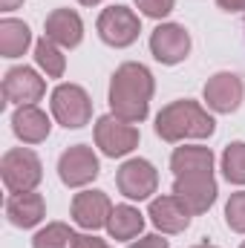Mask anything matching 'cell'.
<instances>
[{
  "label": "cell",
  "mask_w": 245,
  "mask_h": 248,
  "mask_svg": "<svg viewBox=\"0 0 245 248\" xmlns=\"http://www.w3.org/2000/svg\"><path fill=\"white\" fill-rule=\"evenodd\" d=\"M153 98V75L144 63L127 61L113 72L110 81V110L116 119L127 124H138L147 119Z\"/></svg>",
  "instance_id": "obj_1"
},
{
  "label": "cell",
  "mask_w": 245,
  "mask_h": 248,
  "mask_svg": "<svg viewBox=\"0 0 245 248\" xmlns=\"http://www.w3.org/2000/svg\"><path fill=\"white\" fill-rule=\"evenodd\" d=\"M216 130L214 116H208V110H202L196 101L184 98L173 101L168 107H162V113L156 116V136L162 141H182V139H208Z\"/></svg>",
  "instance_id": "obj_2"
},
{
  "label": "cell",
  "mask_w": 245,
  "mask_h": 248,
  "mask_svg": "<svg viewBox=\"0 0 245 248\" xmlns=\"http://www.w3.org/2000/svg\"><path fill=\"white\" fill-rule=\"evenodd\" d=\"M0 173H3V185L12 193H26L35 190L38 182L44 179V168L41 159L29 150V147H15L3 156L0 162Z\"/></svg>",
  "instance_id": "obj_3"
},
{
  "label": "cell",
  "mask_w": 245,
  "mask_h": 248,
  "mask_svg": "<svg viewBox=\"0 0 245 248\" xmlns=\"http://www.w3.org/2000/svg\"><path fill=\"white\" fill-rule=\"evenodd\" d=\"M52 116L66 130H78L92 119V101L78 84H61L52 93Z\"/></svg>",
  "instance_id": "obj_4"
},
{
  "label": "cell",
  "mask_w": 245,
  "mask_h": 248,
  "mask_svg": "<svg viewBox=\"0 0 245 248\" xmlns=\"http://www.w3.org/2000/svg\"><path fill=\"white\" fill-rule=\"evenodd\" d=\"M95 144L101 147L104 156L119 159V156H127V153H133L138 147V130L133 124L116 119L113 113L101 116L95 122Z\"/></svg>",
  "instance_id": "obj_5"
},
{
  "label": "cell",
  "mask_w": 245,
  "mask_h": 248,
  "mask_svg": "<svg viewBox=\"0 0 245 248\" xmlns=\"http://www.w3.org/2000/svg\"><path fill=\"white\" fill-rule=\"evenodd\" d=\"M173 193L184 202L190 214H205L216 202V179L214 170H196V173H182L173 179Z\"/></svg>",
  "instance_id": "obj_6"
},
{
  "label": "cell",
  "mask_w": 245,
  "mask_h": 248,
  "mask_svg": "<svg viewBox=\"0 0 245 248\" xmlns=\"http://www.w3.org/2000/svg\"><path fill=\"white\" fill-rule=\"evenodd\" d=\"M141 32V23H138V15L127 6H110L101 12L98 17V35L104 44L116 46V49H124L130 46Z\"/></svg>",
  "instance_id": "obj_7"
},
{
  "label": "cell",
  "mask_w": 245,
  "mask_h": 248,
  "mask_svg": "<svg viewBox=\"0 0 245 248\" xmlns=\"http://www.w3.org/2000/svg\"><path fill=\"white\" fill-rule=\"evenodd\" d=\"M58 176L66 187H84L98 176V159L92 153V147L87 144H75L69 150H63L58 159Z\"/></svg>",
  "instance_id": "obj_8"
},
{
  "label": "cell",
  "mask_w": 245,
  "mask_h": 248,
  "mask_svg": "<svg viewBox=\"0 0 245 248\" xmlns=\"http://www.w3.org/2000/svg\"><path fill=\"white\" fill-rule=\"evenodd\" d=\"M116 185L127 199H150V193H156L159 185V173L147 159H130L124 162L116 173Z\"/></svg>",
  "instance_id": "obj_9"
},
{
  "label": "cell",
  "mask_w": 245,
  "mask_h": 248,
  "mask_svg": "<svg viewBox=\"0 0 245 248\" xmlns=\"http://www.w3.org/2000/svg\"><path fill=\"white\" fill-rule=\"evenodd\" d=\"M150 52H153V58L159 63H168V66L184 61L187 52H190V35H187V29L179 26V23H162V26H156L153 35H150Z\"/></svg>",
  "instance_id": "obj_10"
},
{
  "label": "cell",
  "mask_w": 245,
  "mask_h": 248,
  "mask_svg": "<svg viewBox=\"0 0 245 248\" xmlns=\"http://www.w3.org/2000/svg\"><path fill=\"white\" fill-rule=\"evenodd\" d=\"M202 95H205V101L214 113H234L243 104L245 95L243 78L237 72H216L214 78H208Z\"/></svg>",
  "instance_id": "obj_11"
},
{
  "label": "cell",
  "mask_w": 245,
  "mask_h": 248,
  "mask_svg": "<svg viewBox=\"0 0 245 248\" xmlns=\"http://www.w3.org/2000/svg\"><path fill=\"white\" fill-rule=\"evenodd\" d=\"M44 93H46L44 78H41L35 69H29V66H15V69H9L6 78H3V95H6V101H12V104H17V107L41 101Z\"/></svg>",
  "instance_id": "obj_12"
},
{
  "label": "cell",
  "mask_w": 245,
  "mask_h": 248,
  "mask_svg": "<svg viewBox=\"0 0 245 248\" xmlns=\"http://www.w3.org/2000/svg\"><path fill=\"white\" fill-rule=\"evenodd\" d=\"M110 214H113L110 196L101 190H84V193H75L72 199V219L87 231L104 228L110 222Z\"/></svg>",
  "instance_id": "obj_13"
},
{
  "label": "cell",
  "mask_w": 245,
  "mask_h": 248,
  "mask_svg": "<svg viewBox=\"0 0 245 248\" xmlns=\"http://www.w3.org/2000/svg\"><path fill=\"white\" fill-rule=\"evenodd\" d=\"M190 211L184 208V202L170 193V196H159L150 202V219L162 234H182L184 228L190 225Z\"/></svg>",
  "instance_id": "obj_14"
},
{
  "label": "cell",
  "mask_w": 245,
  "mask_h": 248,
  "mask_svg": "<svg viewBox=\"0 0 245 248\" xmlns=\"http://www.w3.org/2000/svg\"><path fill=\"white\" fill-rule=\"evenodd\" d=\"M44 32H46V38L55 41L58 46L72 49V46H78L81 38H84V23H81V17H78L72 9H55V12L46 15Z\"/></svg>",
  "instance_id": "obj_15"
},
{
  "label": "cell",
  "mask_w": 245,
  "mask_h": 248,
  "mask_svg": "<svg viewBox=\"0 0 245 248\" xmlns=\"http://www.w3.org/2000/svg\"><path fill=\"white\" fill-rule=\"evenodd\" d=\"M44 214H46V202H44V196L35 193V190L12 193L9 202H6V217H9V222L17 225V228H32V225H38V222L44 219Z\"/></svg>",
  "instance_id": "obj_16"
},
{
  "label": "cell",
  "mask_w": 245,
  "mask_h": 248,
  "mask_svg": "<svg viewBox=\"0 0 245 248\" xmlns=\"http://www.w3.org/2000/svg\"><path fill=\"white\" fill-rule=\"evenodd\" d=\"M12 130H15V136H17L20 141L38 144V141H44V139L49 136V119H46V113L38 110L35 104H23V107H17L15 116H12Z\"/></svg>",
  "instance_id": "obj_17"
},
{
  "label": "cell",
  "mask_w": 245,
  "mask_h": 248,
  "mask_svg": "<svg viewBox=\"0 0 245 248\" xmlns=\"http://www.w3.org/2000/svg\"><path fill=\"white\" fill-rule=\"evenodd\" d=\"M32 44V32L23 20H15V17H6L0 20V52L3 58H17L29 49Z\"/></svg>",
  "instance_id": "obj_18"
},
{
  "label": "cell",
  "mask_w": 245,
  "mask_h": 248,
  "mask_svg": "<svg viewBox=\"0 0 245 248\" xmlns=\"http://www.w3.org/2000/svg\"><path fill=\"white\" fill-rule=\"evenodd\" d=\"M170 170L176 176L196 173V170H214V153L211 147H176L170 156Z\"/></svg>",
  "instance_id": "obj_19"
},
{
  "label": "cell",
  "mask_w": 245,
  "mask_h": 248,
  "mask_svg": "<svg viewBox=\"0 0 245 248\" xmlns=\"http://www.w3.org/2000/svg\"><path fill=\"white\" fill-rule=\"evenodd\" d=\"M144 228V217L138 214V208L133 205H116L107 222V231L113 240H133L138 237V231Z\"/></svg>",
  "instance_id": "obj_20"
},
{
  "label": "cell",
  "mask_w": 245,
  "mask_h": 248,
  "mask_svg": "<svg viewBox=\"0 0 245 248\" xmlns=\"http://www.w3.org/2000/svg\"><path fill=\"white\" fill-rule=\"evenodd\" d=\"M35 61H38V66H41L49 78H61L63 69H66V58H63L61 46H58L55 41H49L46 35L35 44Z\"/></svg>",
  "instance_id": "obj_21"
},
{
  "label": "cell",
  "mask_w": 245,
  "mask_h": 248,
  "mask_svg": "<svg viewBox=\"0 0 245 248\" xmlns=\"http://www.w3.org/2000/svg\"><path fill=\"white\" fill-rule=\"evenodd\" d=\"M222 173L228 182L245 185V141H234L222 153Z\"/></svg>",
  "instance_id": "obj_22"
},
{
  "label": "cell",
  "mask_w": 245,
  "mask_h": 248,
  "mask_svg": "<svg viewBox=\"0 0 245 248\" xmlns=\"http://www.w3.org/2000/svg\"><path fill=\"white\" fill-rule=\"evenodd\" d=\"M75 243V234L69 231V225L63 222H49L46 228H41L32 240L35 248H72Z\"/></svg>",
  "instance_id": "obj_23"
},
{
  "label": "cell",
  "mask_w": 245,
  "mask_h": 248,
  "mask_svg": "<svg viewBox=\"0 0 245 248\" xmlns=\"http://www.w3.org/2000/svg\"><path fill=\"white\" fill-rule=\"evenodd\" d=\"M225 222H228L231 231L245 234V190L231 193V199H228V205H225Z\"/></svg>",
  "instance_id": "obj_24"
},
{
  "label": "cell",
  "mask_w": 245,
  "mask_h": 248,
  "mask_svg": "<svg viewBox=\"0 0 245 248\" xmlns=\"http://www.w3.org/2000/svg\"><path fill=\"white\" fill-rule=\"evenodd\" d=\"M173 3L176 0H136V6L141 9V15H147V17H165V15H170L173 12Z\"/></svg>",
  "instance_id": "obj_25"
},
{
  "label": "cell",
  "mask_w": 245,
  "mask_h": 248,
  "mask_svg": "<svg viewBox=\"0 0 245 248\" xmlns=\"http://www.w3.org/2000/svg\"><path fill=\"white\" fill-rule=\"evenodd\" d=\"M72 248H110L104 240H98V237H90V234H75V243Z\"/></svg>",
  "instance_id": "obj_26"
},
{
  "label": "cell",
  "mask_w": 245,
  "mask_h": 248,
  "mask_svg": "<svg viewBox=\"0 0 245 248\" xmlns=\"http://www.w3.org/2000/svg\"><path fill=\"white\" fill-rule=\"evenodd\" d=\"M127 248H170L168 240H162L159 234H150V237H141L138 243H130Z\"/></svg>",
  "instance_id": "obj_27"
},
{
  "label": "cell",
  "mask_w": 245,
  "mask_h": 248,
  "mask_svg": "<svg viewBox=\"0 0 245 248\" xmlns=\"http://www.w3.org/2000/svg\"><path fill=\"white\" fill-rule=\"evenodd\" d=\"M216 3L225 12H245V0H216Z\"/></svg>",
  "instance_id": "obj_28"
},
{
  "label": "cell",
  "mask_w": 245,
  "mask_h": 248,
  "mask_svg": "<svg viewBox=\"0 0 245 248\" xmlns=\"http://www.w3.org/2000/svg\"><path fill=\"white\" fill-rule=\"evenodd\" d=\"M20 3H23V0H0V9H3V12H12V9H17Z\"/></svg>",
  "instance_id": "obj_29"
},
{
  "label": "cell",
  "mask_w": 245,
  "mask_h": 248,
  "mask_svg": "<svg viewBox=\"0 0 245 248\" xmlns=\"http://www.w3.org/2000/svg\"><path fill=\"white\" fill-rule=\"evenodd\" d=\"M78 3H84V6H95V3H101V0H78Z\"/></svg>",
  "instance_id": "obj_30"
},
{
  "label": "cell",
  "mask_w": 245,
  "mask_h": 248,
  "mask_svg": "<svg viewBox=\"0 0 245 248\" xmlns=\"http://www.w3.org/2000/svg\"><path fill=\"white\" fill-rule=\"evenodd\" d=\"M193 248H216V246H208V243H202V246H193Z\"/></svg>",
  "instance_id": "obj_31"
},
{
  "label": "cell",
  "mask_w": 245,
  "mask_h": 248,
  "mask_svg": "<svg viewBox=\"0 0 245 248\" xmlns=\"http://www.w3.org/2000/svg\"><path fill=\"white\" fill-rule=\"evenodd\" d=\"M240 248H245V243H243V246H240Z\"/></svg>",
  "instance_id": "obj_32"
}]
</instances>
